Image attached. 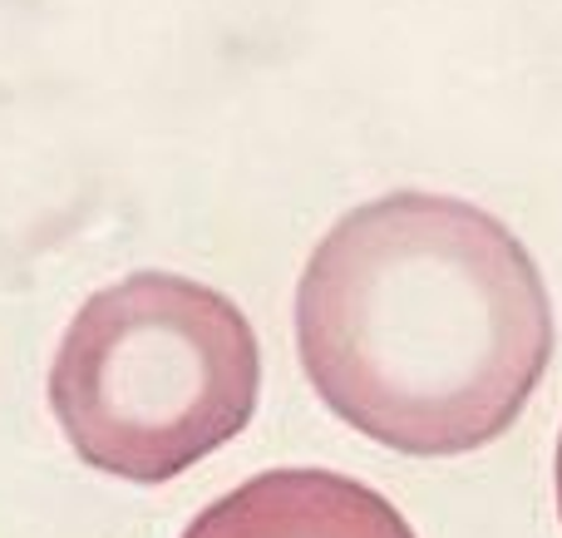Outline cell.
I'll use <instances>...</instances> for the list:
<instances>
[{"instance_id": "obj_3", "label": "cell", "mask_w": 562, "mask_h": 538, "mask_svg": "<svg viewBox=\"0 0 562 538\" xmlns=\"http://www.w3.org/2000/svg\"><path fill=\"white\" fill-rule=\"evenodd\" d=\"M183 538H415V529L350 474L267 470L207 504Z\"/></svg>"}, {"instance_id": "obj_2", "label": "cell", "mask_w": 562, "mask_h": 538, "mask_svg": "<svg viewBox=\"0 0 562 538\" xmlns=\"http://www.w3.org/2000/svg\"><path fill=\"white\" fill-rule=\"evenodd\" d=\"M257 385V332L223 292L134 272L75 312L49 366V411L85 464L164 484L247 430Z\"/></svg>"}, {"instance_id": "obj_1", "label": "cell", "mask_w": 562, "mask_h": 538, "mask_svg": "<svg viewBox=\"0 0 562 538\" xmlns=\"http://www.w3.org/2000/svg\"><path fill=\"white\" fill-rule=\"evenodd\" d=\"M296 346L316 395L400 455H469L524 415L553 361V302L484 208L390 193L311 253Z\"/></svg>"}, {"instance_id": "obj_4", "label": "cell", "mask_w": 562, "mask_h": 538, "mask_svg": "<svg viewBox=\"0 0 562 538\" xmlns=\"http://www.w3.org/2000/svg\"><path fill=\"white\" fill-rule=\"evenodd\" d=\"M558 514H562V440H558Z\"/></svg>"}]
</instances>
